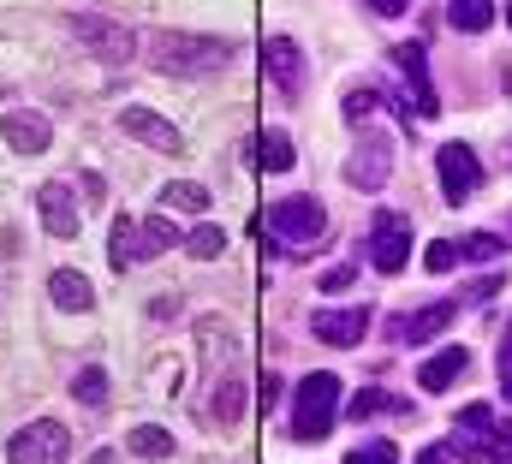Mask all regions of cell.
Masks as SVG:
<instances>
[{
	"instance_id": "obj_6",
	"label": "cell",
	"mask_w": 512,
	"mask_h": 464,
	"mask_svg": "<svg viewBox=\"0 0 512 464\" xmlns=\"http://www.w3.org/2000/svg\"><path fill=\"white\" fill-rule=\"evenodd\" d=\"M72 459V429L60 417H36L6 441V464H66Z\"/></svg>"
},
{
	"instance_id": "obj_7",
	"label": "cell",
	"mask_w": 512,
	"mask_h": 464,
	"mask_svg": "<svg viewBox=\"0 0 512 464\" xmlns=\"http://www.w3.org/2000/svg\"><path fill=\"white\" fill-rule=\"evenodd\" d=\"M435 173H441V197H447V209H465V203L483 191V161H477L471 143H441Z\"/></svg>"
},
{
	"instance_id": "obj_23",
	"label": "cell",
	"mask_w": 512,
	"mask_h": 464,
	"mask_svg": "<svg viewBox=\"0 0 512 464\" xmlns=\"http://www.w3.org/2000/svg\"><path fill=\"white\" fill-rule=\"evenodd\" d=\"M126 447L137 453V459H173V435L167 429H155V423H143V429H131Z\"/></svg>"
},
{
	"instance_id": "obj_32",
	"label": "cell",
	"mask_w": 512,
	"mask_h": 464,
	"mask_svg": "<svg viewBox=\"0 0 512 464\" xmlns=\"http://www.w3.org/2000/svg\"><path fill=\"white\" fill-rule=\"evenodd\" d=\"M501 393L512 399V328H507V340H501Z\"/></svg>"
},
{
	"instance_id": "obj_14",
	"label": "cell",
	"mask_w": 512,
	"mask_h": 464,
	"mask_svg": "<svg viewBox=\"0 0 512 464\" xmlns=\"http://www.w3.org/2000/svg\"><path fill=\"white\" fill-rule=\"evenodd\" d=\"M36 209H42V227L54 232V238H78V227H84L78 197H72V185H66V179H48V185L36 191Z\"/></svg>"
},
{
	"instance_id": "obj_20",
	"label": "cell",
	"mask_w": 512,
	"mask_h": 464,
	"mask_svg": "<svg viewBox=\"0 0 512 464\" xmlns=\"http://www.w3.org/2000/svg\"><path fill=\"white\" fill-rule=\"evenodd\" d=\"M48 298H54L60 310H90V304H96V292H90V280H84L78 268H54V274H48Z\"/></svg>"
},
{
	"instance_id": "obj_15",
	"label": "cell",
	"mask_w": 512,
	"mask_h": 464,
	"mask_svg": "<svg viewBox=\"0 0 512 464\" xmlns=\"http://www.w3.org/2000/svg\"><path fill=\"white\" fill-rule=\"evenodd\" d=\"M310 334H316L322 346L346 351L370 334V310H364V304H352V310H316V316H310Z\"/></svg>"
},
{
	"instance_id": "obj_4",
	"label": "cell",
	"mask_w": 512,
	"mask_h": 464,
	"mask_svg": "<svg viewBox=\"0 0 512 464\" xmlns=\"http://www.w3.org/2000/svg\"><path fill=\"white\" fill-rule=\"evenodd\" d=\"M340 423V375L316 369L292 393V441H328Z\"/></svg>"
},
{
	"instance_id": "obj_33",
	"label": "cell",
	"mask_w": 512,
	"mask_h": 464,
	"mask_svg": "<svg viewBox=\"0 0 512 464\" xmlns=\"http://www.w3.org/2000/svg\"><path fill=\"white\" fill-rule=\"evenodd\" d=\"M417 464H453V447L447 441H435V447H423V459Z\"/></svg>"
},
{
	"instance_id": "obj_29",
	"label": "cell",
	"mask_w": 512,
	"mask_h": 464,
	"mask_svg": "<svg viewBox=\"0 0 512 464\" xmlns=\"http://www.w3.org/2000/svg\"><path fill=\"white\" fill-rule=\"evenodd\" d=\"M459 250H465V256H477V262H489V256H501V250H507V238H501V232H471Z\"/></svg>"
},
{
	"instance_id": "obj_36",
	"label": "cell",
	"mask_w": 512,
	"mask_h": 464,
	"mask_svg": "<svg viewBox=\"0 0 512 464\" xmlns=\"http://www.w3.org/2000/svg\"><path fill=\"white\" fill-rule=\"evenodd\" d=\"M507 244H512V238H507Z\"/></svg>"
},
{
	"instance_id": "obj_30",
	"label": "cell",
	"mask_w": 512,
	"mask_h": 464,
	"mask_svg": "<svg viewBox=\"0 0 512 464\" xmlns=\"http://www.w3.org/2000/svg\"><path fill=\"white\" fill-rule=\"evenodd\" d=\"M346 464H399V447H393V441H370V447L346 453Z\"/></svg>"
},
{
	"instance_id": "obj_8",
	"label": "cell",
	"mask_w": 512,
	"mask_h": 464,
	"mask_svg": "<svg viewBox=\"0 0 512 464\" xmlns=\"http://www.w3.org/2000/svg\"><path fill=\"white\" fill-rule=\"evenodd\" d=\"M66 24L84 36V48H90L102 66H126L131 54H137V42H131L126 24H114V18H102V12H72Z\"/></svg>"
},
{
	"instance_id": "obj_5",
	"label": "cell",
	"mask_w": 512,
	"mask_h": 464,
	"mask_svg": "<svg viewBox=\"0 0 512 464\" xmlns=\"http://www.w3.org/2000/svg\"><path fill=\"white\" fill-rule=\"evenodd\" d=\"M173 244H185V232L173 227L161 209H155L149 221L114 215V232H108V262H114V268H137V262H149V256L173 250Z\"/></svg>"
},
{
	"instance_id": "obj_12",
	"label": "cell",
	"mask_w": 512,
	"mask_h": 464,
	"mask_svg": "<svg viewBox=\"0 0 512 464\" xmlns=\"http://www.w3.org/2000/svg\"><path fill=\"white\" fill-rule=\"evenodd\" d=\"M393 66L405 72V90L417 102V114H441V96H435V78H429V48L423 42H399L393 48Z\"/></svg>"
},
{
	"instance_id": "obj_1",
	"label": "cell",
	"mask_w": 512,
	"mask_h": 464,
	"mask_svg": "<svg viewBox=\"0 0 512 464\" xmlns=\"http://www.w3.org/2000/svg\"><path fill=\"white\" fill-rule=\"evenodd\" d=\"M143 60L167 78H209L233 60V42L227 36H203V30H155L143 42Z\"/></svg>"
},
{
	"instance_id": "obj_18",
	"label": "cell",
	"mask_w": 512,
	"mask_h": 464,
	"mask_svg": "<svg viewBox=\"0 0 512 464\" xmlns=\"http://www.w3.org/2000/svg\"><path fill=\"white\" fill-rule=\"evenodd\" d=\"M0 137L18 149V155H42L48 143H54V131H48V119L30 114V108H12V114L0 119Z\"/></svg>"
},
{
	"instance_id": "obj_31",
	"label": "cell",
	"mask_w": 512,
	"mask_h": 464,
	"mask_svg": "<svg viewBox=\"0 0 512 464\" xmlns=\"http://www.w3.org/2000/svg\"><path fill=\"white\" fill-rule=\"evenodd\" d=\"M352 280H358V268H352V262H334V268H322V274H316V286H322V292H346Z\"/></svg>"
},
{
	"instance_id": "obj_3",
	"label": "cell",
	"mask_w": 512,
	"mask_h": 464,
	"mask_svg": "<svg viewBox=\"0 0 512 464\" xmlns=\"http://www.w3.org/2000/svg\"><path fill=\"white\" fill-rule=\"evenodd\" d=\"M453 459L459 464H512V423L495 417L489 405H465L453 417Z\"/></svg>"
},
{
	"instance_id": "obj_34",
	"label": "cell",
	"mask_w": 512,
	"mask_h": 464,
	"mask_svg": "<svg viewBox=\"0 0 512 464\" xmlns=\"http://www.w3.org/2000/svg\"><path fill=\"white\" fill-rule=\"evenodd\" d=\"M90 464H120V453H114V447H102V453H96Z\"/></svg>"
},
{
	"instance_id": "obj_11",
	"label": "cell",
	"mask_w": 512,
	"mask_h": 464,
	"mask_svg": "<svg viewBox=\"0 0 512 464\" xmlns=\"http://www.w3.org/2000/svg\"><path fill=\"white\" fill-rule=\"evenodd\" d=\"M370 262H376L382 274H405V262H411V221H405V215L382 209V215L370 221Z\"/></svg>"
},
{
	"instance_id": "obj_16",
	"label": "cell",
	"mask_w": 512,
	"mask_h": 464,
	"mask_svg": "<svg viewBox=\"0 0 512 464\" xmlns=\"http://www.w3.org/2000/svg\"><path fill=\"white\" fill-rule=\"evenodd\" d=\"M120 131H131L137 143H149V149H167V155H179L185 149V137H179V125L161 114H149V108H126L120 114Z\"/></svg>"
},
{
	"instance_id": "obj_9",
	"label": "cell",
	"mask_w": 512,
	"mask_h": 464,
	"mask_svg": "<svg viewBox=\"0 0 512 464\" xmlns=\"http://www.w3.org/2000/svg\"><path fill=\"white\" fill-rule=\"evenodd\" d=\"M262 72H268V84H274L280 102L304 96V48L292 36H262Z\"/></svg>"
},
{
	"instance_id": "obj_19",
	"label": "cell",
	"mask_w": 512,
	"mask_h": 464,
	"mask_svg": "<svg viewBox=\"0 0 512 464\" xmlns=\"http://www.w3.org/2000/svg\"><path fill=\"white\" fill-rule=\"evenodd\" d=\"M245 161H251L256 173H292L298 149H292V137H286V131H256L251 143H245Z\"/></svg>"
},
{
	"instance_id": "obj_35",
	"label": "cell",
	"mask_w": 512,
	"mask_h": 464,
	"mask_svg": "<svg viewBox=\"0 0 512 464\" xmlns=\"http://www.w3.org/2000/svg\"><path fill=\"white\" fill-rule=\"evenodd\" d=\"M507 24H512V6H507Z\"/></svg>"
},
{
	"instance_id": "obj_26",
	"label": "cell",
	"mask_w": 512,
	"mask_h": 464,
	"mask_svg": "<svg viewBox=\"0 0 512 464\" xmlns=\"http://www.w3.org/2000/svg\"><path fill=\"white\" fill-rule=\"evenodd\" d=\"M72 399H84V405H102V399H108V369H78V381H72Z\"/></svg>"
},
{
	"instance_id": "obj_24",
	"label": "cell",
	"mask_w": 512,
	"mask_h": 464,
	"mask_svg": "<svg viewBox=\"0 0 512 464\" xmlns=\"http://www.w3.org/2000/svg\"><path fill=\"white\" fill-rule=\"evenodd\" d=\"M447 24H453V30H489V24H495V6H477V0H453V6H447Z\"/></svg>"
},
{
	"instance_id": "obj_2",
	"label": "cell",
	"mask_w": 512,
	"mask_h": 464,
	"mask_svg": "<svg viewBox=\"0 0 512 464\" xmlns=\"http://www.w3.org/2000/svg\"><path fill=\"white\" fill-rule=\"evenodd\" d=\"M251 232H268L280 250H316L328 238V209L316 197H280L262 215H251Z\"/></svg>"
},
{
	"instance_id": "obj_21",
	"label": "cell",
	"mask_w": 512,
	"mask_h": 464,
	"mask_svg": "<svg viewBox=\"0 0 512 464\" xmlns=\"http://www.w3.org/2000/svg\"><path fill=\"white\" fill-rule=\"evenodd\" d=\"M376 411L411 417V399H399V393H382V387H364V393H352V423H358V417H376Z\"/></svg>"
},
{
	"instance_id": "obj_22",
	"label": "cell",
	"mask_w": 512,
	"mask_h": 464,
	"mask_svg": "<svg viewBox=\"0 0 512 464\" xmlns=\"http://www.w3.org/2000/svg\"><path fill=\"white\" fill-rule=\"evenodd\" d=\"M209 417H215V423L245 417V375H227V381H221V393L209 399ZM209 417H203V423H209Z\"/></svg>"
},
{
	"instance_id": "obj_13",
	"label": "cell",
	"mask_w": 512,
	"mask_h": 464,
	"mask_svg": "<svg viewBox=\"0 0 512 464\" xmlns=\"http://www.w3.org/2000/svg\"><path fill=\"white\" fill-rule=\"evenodd\" d=\"M453 316H459V298H435V304H423V310L399 316L387 334H393V346H423V340L447 334V322H453Z\"/></svg>"
},
{
	"instance_id": "obj_25",
	"label": "cell",
	"mask_w": 512,
	"mask_h": 464,
	"mask_svg": "<svg viewBox=\"0 0 512 464\" xmlns=\"http://www.w3.org/2000/svg\"><path fill=\"white\" fill-rule=\"evenodd\" d=\"M185 250H191L197 262H209V256H221V250H227V232H221V227H209V221H203L197 232H185Z\"/></svg>"
},
{
	"instance_id": "obj_27",
	"label": "cell",
	"mask_w": 512,
	"mask_h": 464,
	"mask_svg": "<svg viewBox=\"0 0 512 464\" xmlns=\"http://www.w3.org/2000/svg\"><path fill=\"white\" fill-rule=\"evenodd\" d=\"M161 209H209V191L203 185H167L161 191Z\"/></svg>"
},
{
	"instance_id": "obj_28",
	"label": "cell",
	"mask_w": 512,
	"mask_h": 464,
	"mask_svg": "<svg viewBox=\"0 0 512 464\" xmlns=\"http://www.w3.org/2000/svg\"><path fill=\"white\" fill-rule=\"evenodd\" d=\"M459 256H465L459 244H447V238H435V244L423 250V268H429V274H453V268H459Z\"/></svg>"
},
{
	"instance_id": "obj_17",
	"label": "cell",
	"mask_w": 512,
	"mask_h": 464,
	"mask_svg": "<svg viewBox=\"0 0 512 464\" xmlns=\"http://www.w3.org/2000/svg\"><path fill=\"white\" fill-rule=\"evenodd\" d=\"M465 369H471V351L447 346V351H435V357H423L417 387H423V393H447V387H459V381H465Z\"/></svg>"
},
{
	"instance_id": "obj_10",
	"label": "cell",
	"mask_w": 512,
	"mask_h": 464,
	"mask_svg": "<svg viewBox=\"0 0 512 464\" xmlns=\"http://www.w3.org/2000/svg\"><path fill=\"white\" fill-rule=\"evenodd\" d=\"M387 179H393V137H387V131H370V137L346 155V185L382 191Z\"/></svg>"
}]
</instances>
